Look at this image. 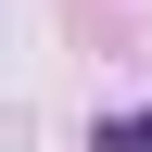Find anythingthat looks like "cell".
Segmentation results:
<instances>
[{
	"instance_id": "obj_1",
	"label": "cell",
	"mask_w": 152,
	"mask_h": 152,
	"mask_svg": "<svg viewBox=\"0 0 152 152\" xmlns=\"http://www.w3.org/2000/svg\"><path fill=\"white\" fill-rule=\"evenodd\" d=\"M102 152H152V114H140V127H102Z\"/></svg>"
}]
</instances>
